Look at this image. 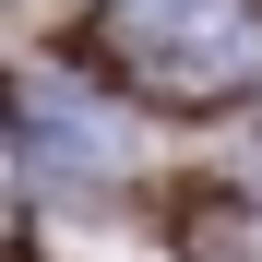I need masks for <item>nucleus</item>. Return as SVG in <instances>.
<instances>
[{"mask_svg":"<svg viewBox=\"0 0 262 262\" xmlns=\"http://www.w3.org/2000/svg\"><path fill=\"white\" fill-rule=\"evenodd\" d=\"M119 36H131L155 72H179V83H214V72L250 60L238 0H119Z\"/></svg>","mask_w":262,"mask_h":262,"instance_id":"nucleus-1","label":"nucleus"},{"mask_svg":"<svg viewBox=\"0 0 262 262\" xmlns=\"http://www.w3.org/2000/svg\"><path fill=\"white\" fill-rule=\"evenodd\" d=\"M24 119H36V131H48V143H83V155H119V131H107L96 107H72V96H60V83H24Z\"/></svg>","mask_w":262,"mask_h":262,"instance_id":"nucleus-2","label":"nucleus"}]
</instances>
